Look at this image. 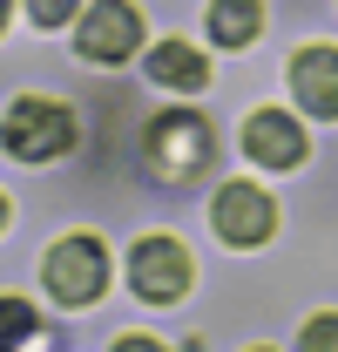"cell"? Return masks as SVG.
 <instances>
[{
	"instance_id": "cell-1",
	"label": "cell",
	"mask_w": 338,
	"mask_h": 352,
	"mask_svg": "<svg viewBox=\"0 0 338 352\" xmlns=\"http://www.w3.org/2000/svg\"><path fill=\"white\" fill-rule=\"evenodd\" d=\"M142 163L163 176V183H190V176L210 163V122L190 116V109L149 116V129H142Z\"/></svg>"
},
{
	"instance_id": "cell-2",
	"label": "cell",
	"mask_w": 338,
	"mask_h": 352,
	"mask_svg": "<svg viewBox=\"0 0 338 352\" xmlns=\"http://www.w3.org/2000/svg\"><path fill=\"white\" fill-rule=\"evenodd\" d=\"M0 142H7V156H21V163H54V156L75 142V116H68L61 102H47V95H21V102L0 116Z\"/></svg>"
},
{
	"instance_id": "cell-3",
	"label": "cell",
	"mask_w": 338,
	"mask_h": 352,
	"mask_svg": "<svg viewBox=\"0 0 338 352\" xmlns=\"http://www.w3.org/2000/svg\"><path fill=\"white\" fill-rule=\"evenodd\" d=\"M41 285H47V298L54 305H95L102 298V285H109V251L95 244V237H61L54 251H47L41 264Z\"/></svg>"
},
{
	"instance_id": "cell-4",
	"label": "cell",
	"mask_w": 338,
	"mask_h": 352,
	"mask_svg": "<svg viewBox=\"0 0 338 352\" xmlns=\"http://www.w3.org/2000/svg\"><path fill=\"white\" fill-rule=\"evenodd\" d=\"M190 278H196V264H190V251L176 237H135V251H128V292L142 305H176L190 292Z\"/></svg>"
},
{
	"instance_id": "cell-5",
	"label": "cell",
	"mask_w": 338,
	"mask_h": 352,
	"mask_svg": "<svg viewBox=\"0 0 338 352\" xmlns=\"http://www.w3.org/2000/svg\"><path fill=\"white\" fill-rule=\"evenodd\" d=\"M210 223L223 244H237V251H251L264 244L271 230H278V204H271V190H257V183H223L210 204Z\"/></svg>"
},
{
	"instance_id": "cell-6",
	"label": "cell",
	"mask_w": 338,
	"mask_h": 352,
	"mask_svg": "<svg viewBox=\"0 0 338 352\" xmlns=\"http://www.w3.org/2000/svg\"><path fill=\"white\" fill-rule=\"evenodd\" d=\"M88 61H128L135 47H142V14H135V0H95L82 14V34H75Z\"/></svg>"
},
{
	"instance_id": "cell-7",
	"label": "cell",
	"mask_w": 338,
	"mask_h": 352,
	"mask_svg": "<svg viewBox=\"0 0 338 352\" xmlns=\"http://www.w3.org/2000/svg\"><path fill=\"white\" fill-rule=\"evenodd\" d=\"M244 149H251L264 170H297L304 163V122L284 109H257L244 122Z\"/></svg>"
},
{
	"instance_id": "cell-8",
	"label": "cell",
	"mask_w": 338,
	"mask_h": 352,
	"mask_svg": "<svg viewBox=\"0 0 338 352\" xmlns=\"http://www.w3.org/2000/svg\"><path fill=\"white\" fill-rule=\"evenodd\" d=\"M291 95L304 102V116H338V47H297Z\"/></svg>"
},
{
	"instance_id": "cell-9",
	"label": "cell",
	"mask_w": 338,
	"mask_h": 352,
	"mask_svg": "<svg viewBox=\"0 0 338 352\" xmlns=\"http://www.w3.org/2000/svg\"><path fill=\"white\" fill-rule=\"evenodd\" d=\"M149 82H163V88H176V95H190V88L210 82V61H203L190 41H156V47H149Z\"/></svg>"
},
{
	"instance_id": "cell-10",
	"label": "cell",
	"mask_w": 338,
	"mask_h": 352,
	"mask_svg": "<svg viewBox=\"0 0 338 352\" xmlns=\"http://www.w3.org/2000/svg\"><path fill=\"white\" fill-rule=\"evenodd\" d=\"M264 28V0H210V41L216 47H251Z\"/></svg>"
},
{
	"instance_id": "cell-11",
	"label": "cell",
	"mask_w": 338,
	"mask_h": 352,
	"mask_svg": "<svg viewBox=\"0 0 338 352\" xmlns=\"http://www.w3.org/2000/svg\"><path fill=\"white\" fill-rule=\"evenodd\" d=\"M34 339V305L27 298H0V346H21Z\"/></svg>"
},
{
	"instance_id": "cell-12",
	"label": "cell",
	"mask_w": 338,
	"mask_h": 352,
	"mask_svg": "<svg viewBox=\"0 0 338 352\" xmlns=\"http://www.w3.org/2000/svg\"><path fill=\"white\" fill-rule=\"evenodd\" d=\"M82 0H27V14H34V28H61L68 14H75Z\"/></svg>"
},
{
	"instance_id": "cell-13",
	"label": "cell",
	"mask_w": 338,
	"mask_h": 352,
	"mask_svg": "<svg viewBox=\"0 0 338 352\" xmlns=\"http://www.w3.org/2000/svg\"><path fill=\"white\" fill-rule=\"evenodd\" d=\"M304 346H332L338 352V318H311L304 325Z\"/></svg>"
},
{
	"instance_id": "cell-14",
	"label": "cell",
	"mask_w": 338,
	"mask_h": 352,
	"mask_svg": "<svg viewBox=\"0 0 338 352\" xmlns=\"http://www.w3.org/2000/svg\"><path fill=\"white\" fill-rule=\"evenodd\" d=\"M0 28H7V0H0Z\"/></svg>"
},
{
	"instance_id": "cell-15",
	"label": "cell",
	"mask_w": 338,
	"mask_h": 352,
	"mask_svg": "<svg viewBox=\"0 0 338 352\" xmlns=\"http://www.w3.org/2000/svg\"><path fill=\"white\" fill-rule=\"evenodd\" d=\"M0 223H7V197H0Z\"/></svg>"
}]
</instances>
